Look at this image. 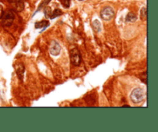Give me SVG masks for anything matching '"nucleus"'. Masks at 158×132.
I'll use <instances>...</instances> for the list:
<instances>
[{"label":"nucleus","instance_id":"obj_1","mask_svg":"<svg viewBox=\"0 0 158 132\" xmlns=\"http://www.w3.org/2000/svg\"><path fill=\"white\" fill-rule=\"evenodd\" d=\"M132 102L135 104H138L142 102L144 98V92L141 88H136L132 91L130 95Z\"/></svg>","mask_w":158,"mask_h":132},{"label":"nucleus","instance_id":"obj_2","mask_svg":"<svg viewBox=\"0 0 158 132\" xmlns=\"http://www.w3.org/2000/svg\"><path fill=\"white\" fill-rule=\"evenodd\" d=\"M71 63L75 66H79L81 63V54L77 48H73L70 51Z\"/></svg>","mask_w":158,"mask_h":132},{"label":"nucleus","instance_id":"obj_3","mask_svg":"<svg viewBox=\"0 0 158 132\" xmlns=\"http://www.w3.org/2000/svg\"><path fill=\"white\" fill-rule=\"evenodd\" d=\"M114 9L111 8V7H104L100 12V16L104 21H110L114 17Z\"/></svg>","mask_w":158,"mask_h":132},{"label":"nucleus","instance_id":"obj_4","mask_svg":"<svg viewBox=\"0 0 158 132\" xmlns=\"http://www.w3.org/2000/svg\"><path fill=\"white\" fill-rule=\"evenodd\" d=\"M15 18V15L11 10H8L6 12H3L2 19H3V25L5 26H11Z\"/></svg>","mask_w":158,"mask_h":132},{"label":"nucleus","instance_id":"obj_5","mask_svg":"<svg viewBox=\"0 0 158 132\" xmlns=\"http://www.w3.org/2000/svg\"><path fill=\"white\" fill-rule=\"evenodd\" d=\"M60 50L61 48L59 43L56 41H54V40L52 41L50 47V52L51 53V55H53L54 56L59 55V53H60Z\"/></svg>","mask_w":158,"mask_h":132},{"label":"nucleus","instance_id":"obj_6","mask_svg":"<svg viewBox=\"0 0 158 132\" xmlns=\"http://www.w3.org/2000/svg\"><path fill=\"white\" fill-rule=\"evenodd\" d=\"M137 19V17L134 12H129L126 17V21L129 23H134V22H136Z\"/></svg>","mask_w":158,"mask_h":132},{"label":"nucleus","instance_id":"obj_7","mask_svg":"<svg viewBox=\"0 0 158 132\" xmlns=\"http://www.w3.org/2000/svg\"><path fill=\"white\" fill-rule=\"evenodd\" d=\"M49 26V22L48 21L43 20L41 22H37L35 23V27L36 29H41V28H46Z\"/></svg>","mask_w":158,"mask_h":132},{"label":"nucleus","instance_id":"obj_8","mask_svg":"<svg viewBox=\"0 0 158 132\" xmlns=\"http://www.w3.org/2000/svg\"><path fill=\"white\" fill-rule=\"evenodd\" d=\"M93 28L96 32H99L102 30L101 23L99 20H94L93 23Z\"/></svg>","mask_w":158,"mask_h":132},{"label":"nucleus","instance_id":"obj_9","mask_svg":"<svg viewBox=\"0 0 158 132\" xmlns=\"http://www.w3.org/2000/svg\"><path fill=\"white\" fill-rule=\"evenodd\" d=\"M16 73L19 76V78H22V75H23V72H24V66L23 64H20V65H17V68H16Z\"/></svg>","mask_w":158,"mask_h":132},{"label":"nucleus","instance_id":"obj_10","mask_svg":"<svg viewBox=\"0 0 158 132\" xmlns=\"http://www.w3.org/2000/svg\"><path fill=\"white\" fill-rule=\"evenodd\" d=\"M62 14V12L61 11V10L56 9H55L54 11H53V12H52V15L51 16H50V18H51V19H55V18L61 16Z\"/></svg>","mask_w":158,"mask_h":132},{"label":"nucleus","instance_id":"obj_11","mask_svg":"<svg viewBox=\"0 0 158 132\" xmlns=\"http://www.w3.org/2000/svg\"><path fill=\"white\" fill-rule=\"evenodd\" d=\"M59 2L65 8H69L70 5V0H59Z\"/></svg>","mask_w":158,"mask_h":132},{"label":"nucleus","instance_id":"obj_12","mask_svg":"<svg viewBox=\"0 0 158 132\" xmlns=\"http://www.w3.org/2000/svg\"><path fill=\"white\" fill-rule=\"evenodd\" d=\"M141 19L143 20H146L147 19V8H143L141 11Z\"/></svg>","mask_w":158,"mask_h":132},{"label":"nucleus","instance_id":"obj_13","mask_svg":"<svg viewBox=\"0 0 158 132\" xmlns=\"http://www.w3.org/2000/svg\"><path fill=\"white\" fill-rule=\"evenodd\" d=\"M44 13H45V16H47V17H50L52 15V11L50 7H47V8L45 9Z\"/></svg>","mask_w":158,"mask_h":132},{"label":"nucleus","instance_id":"obj_14","mask_svg":"<svg viewBox=\"0 0 158 132\" xmlns=\"http://www.w3.org/2000/svg\"><path fill=\"white\" fill-rule=\"evenodd\" d=\"M139 78H141V79L142 80L143 82L147 84V72H143L142 74H141Z\"/></svg>","mask_w":158,"mask_h":132},{"label":"nucleus","instance_id":"obj_15","mask_svg":"<svg viewBox=\"0 0 158 132\" xmlns=\"http://www.w3.org/2000/svg\"><path fill=\"white\" fill-rule=\"evenodd\" d=\"M3 8H2V6L1 5H0V19H2V16H3Z\"/></svg>","mask_w":158,"mask_h":132},{"label":"nucleus","instance_id":"obj_16","mask_svg":"<svg viewBox=\"0 0 158 132\" xmlns=\"http://www.w3.org/2000/svg\"><path fill=\"white\" fill-rule=\"evenodd\" d=\"M6 1H8L9 2H11V3H13V2H17V1H19V0H6Z\"/></svg>","mask_w":158,"mask_h":132}]
</instances>
